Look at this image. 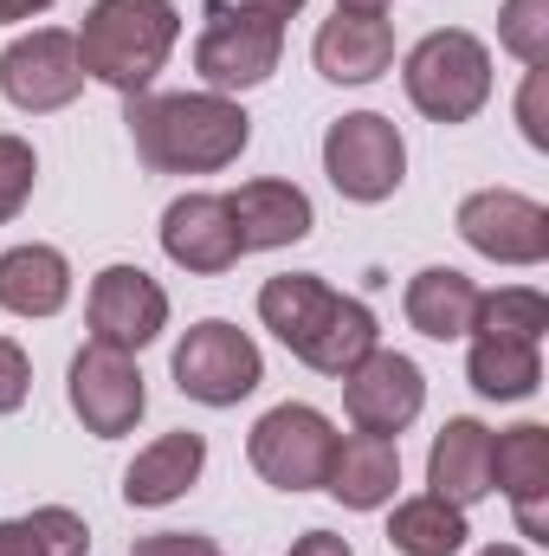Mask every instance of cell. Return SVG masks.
Here are the masks:
<instances>
[{"label": "cell", "instance_id": "obj_2", "mask_svg": "<svg viewBox=\"0 0 549 556\" xmlns=\"http://www.w3.org/2000/svg\"><path fill=\"white\" fill-rule=\"evenodd\" d=\"M259 324L272 330L304 369H317V376H349V369L382 343L375 311H369L362 298L330 291L317 273L266 278V285H259Z\"/></svg>", "mask_w": 549, "mask_h": 556}, {"label": "cell", "instance_id": "obj_13", "mask_svg": "<svg viewBox=\"0 0 549 556\" xmlns=\"http://www.w3.org/2000/svg\"><path fill=\"white\" fill-rule=\"evenodd\" d=\"M343 408L356 420V433L395 440V433H408L413 420H420V408H426V376H420L413 356L375 343V350L343 376Z\"/></svg>", "mask_w": 549, "mask_h": 556}, {"label": "cell", "instance_id": "obj_30", "mask_svg": "<svg viewBox=\"0 0 549 556\" xmlns=\"http://www.w3.org/2000/svg\"><path fill=\"white\" fill-rule=\"evenodd\" d=\"M518 124H524V142H531V149H549V124H544V65H531V78H524V98H518Z\"/></svg>", "mask_w": 549, "mask_h": 556}, {"label": "cell", "instance_id": "obj_20", "mask_svg": "<svg viewBox=\"0 0 549 556\" xmlns=\"http://www.w3.org/2000/svg\"><path fill=\"white\" fill-rule=\"evenodd\" d=\"M201 466H207V440H201L194 427H175V433L149 440L137 459H130V472H124V505H130V511H162V505H175L181 492H194Z\"/></svg>", "mask_w": 549, "mask_h": 556}, {"label": "cell", "instance_id": "obj_26", "mask_svg": "<svg viewBox=\"0 0 549 556\" xmlns=\"http://www.w3.org/2000/svg\"><path fill=\"white\" fill-rule=\"evenodd\" d=\"M549 330V298L531 285H505V291H478V317L472 337H518V343H544Z\"/></svg>", "mask_w": 549, "mask_h": 556}, {"label": "cell", "instance_id": "obj_7", "mask_svg": "<svg viewBox=\"0 0 549 556\" xmlns=\"http://www.w3.org/2000/svg\"><path fill=\"white\" fill-rule=\"evenodd\" d=\"M323 175L343 201H388L408 181V142L382 111H349L323 130Z\"/></svg>", "mask_w": 549, "mask_h": 556}, {"label": "cell", "instance_id": "obj_16", "mask_svg": "<svg viewBox=\"0 0 549 556\" xmlns=\"http://www.w3.org/2000/svg\"><path fill=\"white\" fill-rule=\"evenodd\" d=\"M162 253L181 273H201V278L240 266V227L227 214V194H181V201H168V214H162Z\"/></svg>", "mask_w": 549, "mask_h": 556}, {"label": "cell", "instance_id": "obj_6", "mask_svg": "<svg viewBox=\"0 0 549 556\" xmlns=\"http://www.w3.org/2000/svg\"><path fill=\"white\" fill-rule=\"evenodd\" d=\"M168 369H175V389H181L188 402H201V408H240V402L266 382L259 343H253L240 324H227V317H201V324L175 343Z\"/></svg>", "mask_w": 549, "mask_h": 556}, {"label": "cell", "instance_id": "obj_8", "mask_svg": "<svg viewBox=\"0 0 549 556\" xmlns=\"http://www.w3.org/2000/svg\"><path fill=\"white\" fill-rule=\"evenodd\" d=\"M330 453H336V427L310 402H278L272 415H259L253 433H246L253 472L278 492H317L323 472H330Z\"/></svg>", "mask_w": 549, "mask_h": 556}, {"label": "cell", "instance_id": "obj_29", "mask_svg": "<svg viewBox=\"0 0 549 556\" xmlns=\"http://www.w3.org/2000/svg\"><path fill=\"white\" fill-rule=\"evenodd\" d=\"M33 395V363L13 337H0V415H20Z\"/></svg>", "mask_w": 549, "mask_h": 556}, {"label": "cell", "instance_id": "obj_32", "mask_svg": "<svg viewBox=\"0 0 549 556\" xmlns=\"http://www.w3.org/2000/svg\"><path fill=\"white\" fill-rule=\"evenodd\" d=\"M284 556H356V551H349V538H336V531H304Z\"/></svg>", "mask_w": 549, "mask_h": 556}, {"label": "cell", "instance_id": "obj_12", "mask_svg": "<svg viewBox=\"0 0 549 556\" xmlns=\"http://www.w3.org/2000/svg\"><path fill=\"white\" fill-rule=\"evenodd\" d=\"M85 324H91V343L137 356V350H149L168 330V291L142 266H104V273L91 278Z\"/></svg>", "mask_w": 549, "mask_h": 556}, {"label": "cell", "instance_id": "obj_19", "mask_svg": "<svg viewBox=\"0 0 549 556\" xmlns=\"http://www.w3.org/2000/svg\"><path fill=\"white\" fill-rule=\"evenodd\" d=\"M401 485V446L382 440V433H336V453H330V472H323V492L349 511H382Z\"/></svg>", "mask_w": 549, "mask_h": 556}, {"label": "cell", "instance_id": "obj_18", "mask_svg": "<svg viewBox=\"0 0 549 556\" xmlns=\"http://www.w3.org/2000/svg\"><path fill=\"white\" fill-rule=\"evenodd\" d=\"M426 492L472 511L478 498H491V427L472 415L446 420L433 433V453H426Z\"/></svg>", "mask_w": 549, "mask_h": 556}, {"label": "cell", "instance_id": "obj_21", "mask_svg": "<svg viewBox=\"0 0 549 556\" xmlns=\"http://www.w3.org/2000/svg\"><path fill=\"white\" fill-rule=\"evenodd\" d=\"M72 304V260L59 247H7L0 253V311L13 317H59Z\"/></svg>", "mask_w": 549, "mask_h": 556}, {"label": "cell", "instance_id": "obj_25", "mask_svg": "<svg viewBox=\"0 0 549 556\" xmlns=\"http://www.w3.org/2000/svg\"><path fill=\"white\" fill-rule=\"evenodd\" d=\"M91 525L72 505H39L26 518H0V556H85Z\"/></svg>", "mask_w": 549, "mask_h": 556}, {"label": "cell", "instance_id": "obj_4", "mask_svg": "<svg viewBox=\"0 0 549 556\" xmlns=\"http://www.w3.org/2000/svg\"><path fill=\"white\" fill-rule=\"evenodd\" d=\"M401 85H408V104L433 124H472L485 104H491V52L478 33L465 26H439L426 33L401 65Z\"/></svg>", "mask_w": 549, "mask_h": 556}, {"label": "cell", "instance_id": "obj_9", "mask_svg": "<svg viewBox=\"0 0 549 556\" xmlns=\"http://www.w3.org/2000/svg\"><path fill=\"white\" fill-rule=\"evenodd\" d=\"M85 91V65H78V39L65 26H33L0 52V98L26 117L65 111Z\"/></svg>", "mask_w": 549, "mask_h": 556}, {"label": "cell", "instance_id": "obj_11", "mask_svg": "<svg viewBox=\"0 0 549 556\" xmlns=\"http://www.w3.org/2000/svg\"><path fill=\"white\" fill-rule=\"evenodd\" d=\"M65 395H72V415L85 420V433H98V440H124L142 420V408H149L137 356L104 350V343H85V350L72 356Z\"/></svg>", "mask_w": 549, "mask_h": 556}, {"label": "cell", "instance_id": "obj_24", "mask_svg": "<svg viewBox=\"0 0 549 556\" xmlns=\"http://www.w3.org/2000/svg\"><path fill=\"white\" fill-rule=\"evenodd\" d=\"M465 538H472L465 511L446 505V498H433V492L401 498L395 518H388V544H395L401 556H459L465 551Z\"/></svg>", "mask_w": 549, "mask_h": 556}, {"label": "cell", "instance_id": "obj_10", "mask_svg": "<svg viewBox=\"0 0 549 556\" xmlns=\"http://www.w3.org/2000/svg\"><path fill=\"white\" fill-rule=\"evenodd\" d=\"M459 240L491 266H544L549 260V207L518 188H478L459 201Z\"/></svg>", "mask_w": 549, "mask_h": 556}, {"label": "cell", "instance_id": "obj_23", "mask_svg": "<svg viewBox=\"0 0 549 556\" xmlns=\"http://www.w3.org/2000/svg\"><path fill=\"white\" fill-rule=\"evenodd\" d=\"M465 382L485 402H531L544 389V350L537 343H518V337H472Z\"/></svg>", "mask_w": 549, "mask_h": 556}, {"label": "cell", "instance_id": "obj_34", "mask_svg": "<svg viewBox=\"0 0 549 556\" xmlns=\"http://www.w3.org/2000/svg\"><path fill=\"white\" fill-rule=\"evenodd\" d=\"M240 7H259V13H272V20H291L304 0H240Z\"/></svg>", "mask_w": 549, "mask_h": 556}, {"label": "cell", "instance_id": "obj_17", "mask_svg": "<svg viewBox=\"0 0 549 556\" xmlns=\"http://www.w3.org/2000/svg\"><path fill=\"white\" fill-rule=\"evenodd\" d=\"M227 214L240 227V253H272V247H297L310 227H317V207L297 181H278V175H259L246 188L227 194Z\"/></svg>", "mask_w": 549, "mask_h": 556}, {"label": "cell", "instance_id": "obj_22", "mask_svg": "<svg viewBox=\"0 0 549 556\" xmlns=\"http://www.w3.org/2000/svg\"><path fill=\"white\" fill-rule=\"evenodd\" d=\"M408 324L433 343H452V337H472V317H478V285L459 273V266H426L408 278Z\"/></svg>", "mask_w": 549, "mask_h": 556}, {"label": "cell", "instance_id": "obj_14", "mask_svg": "<svg viewBox=\"0 0 549 556\" xmlns=\"http://www.w3.org/2000/svg\"><path fill=\"white\" fill-rule=\"evenodd\" d=\"M310 59H317V72L330 85H375L395 65V20H388V7H336L317 26Z\"/></svg>", "mask_w": 549, "mask_h": 556}, {"label": "cell", "instance_id": "obj_35", "mask_svg": "<svg viewBox=\"0 0 549 556\" xmlns=\"http://www.w3.org/2000/svg\"><path fill=\"white\" fill-rule=\"evenodd\" d=\"M478 556H531V551H518V544H485Z\"/></svg>", "mask_w": 549, "mask_h": 556}, {"label": "cell", "instance_id": "obj_31", "mask_svg": "<svg viewBox=\"0 0 549 556\" xmlns=\"http://www.w3.org/2000/svg\"><path fill=\"white\" fill-rule=\"evenodd\" d=\"M130 556H220V544L201 538V531H155V538H142Z\"/></svg>", "mask_w": 549, "mask_h": 556}, {"label": "cell", "instance_id": "obj_36", "mask_svg": "<svg viewBox=\"0 0 549 556\" xmlns=\"http://www.w3.org/2000/svg\"><path fill=\"white\" fill-rule=\"evenodd\" d=\"M336 7H388V0H336Z\"/></svg>", "mask_w": 549, "mask_h": 556}, {"label": "cell", "instance_id": "obj_3", "mask_svg": "<svg viewBox=\"0 0 549 556\" xmlns=\"http://www.w3.org/2000/svg\"><path fill=\"white\" fill-rule=\"evenodd\" d=\"M72 39H78L85 78H98L124 98H142L181 39V13H175V0H91V13L78 20Z\"/></svg>", "mask_w": 549, "mask_h": 556}, {"label": "cell", "instance_id": "obj_33", "mask_svg": "<svg viewBox=\"0 0 549 556\" xmlns=\"http://www.w3.org/2000/svg\"><path fill=\"white\" fill-rule=\"evenodd\" d=\"M52 0H0V26H13V20H33V13H46Z\"/></svg>", "mask_w": 549, "mask_h": 556}, {"label": "cell", "instance_id": "obj_5", "mask_svg": "<svg viewBox=\"0 0 549 556\" xmlns=\"http://www.w3.org/2000/svg\"><path fill=\"white\" fill-rule=\"evenodd\" d=\"M284 59V20L240 7V0H207L201 13V39H194V72L207 91H253L266 85Z\"/></svg>", "mask_w": 549, "mask_h": 556}, {"label": "cell", "instance_id": "obj_28", "mask_svg": "<svg viewBox=\"0 0 549 556\" xmlns=\"http://www.w3.org/2000/svg\"><path fill=\"white\" fill-rule=\"evenodd\" d=\"M33 181H39V155L26 137H0V227L33 201Z\"/></svg>", "mask_w": 549, "mask_h": 556}, {"label": "cell", "instance_id": "obj_15", "mask_svg": "<svg viewBox=\"0 0 549 556\" xmlns=\"http://www.w3.org/2000/svg\"><path fill=\"white\" fill-rule=\"evenodd\" d=\"M491 492L511 498L518 531L531 544H549V427L524 420L491 433Z\"/></svg>", "mask_w": 549, "mask_h": 556}, {"label": "cell", "instance_id": "obj_27", "mask_svg": "<svg viewBox=\"0 0 549 556\" xmlns=\"http://www.w3.org/2000/svg\"><path fill=\"white\" fill-rule=\"evenodd\" d=\"M498 46L524 65H549V0H505L498 7Z\"/></svg>", "mask_w": 549, "mask_h": 556}, {"label": "cell", "instance_id": "obj_1", "mask_svg": "<svg viewBox=\"0 0 549 556\" xmlns=\"http://www.w3.org/2000/svg\"><path fill=\"white\" fill-rule=\"evenodd\" d=\"M124 124L155 175H220L253 142V117L220 91H142Z\"/></svg>", "mask_w": 549, "mask_h": 556}]
</instances>
